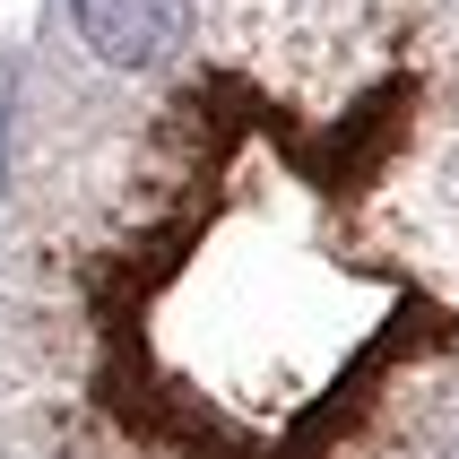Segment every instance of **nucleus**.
<instances>
[{
  "mask_svg": "<svg viewBox=\"0 0 459 459\" xmlns=\"http://www.w3.org/2000/svg\"><path fill=\"white\" fill-rule=\"evenodd\" d=\"M78 44L113 70H156L191 26V0H70Z\"/></svg>",
  "mask_w": 459,
  "mask_h": 459,
  "instance_id": "f257e3e1",
  "label": "nucleus"
}]
</instances>
